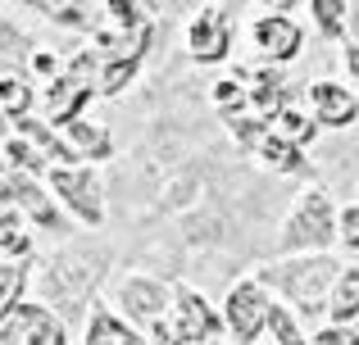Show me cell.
<instances>
[{"label":"cell","instance_id":"12","mask_svg":"<svg viewBox=\"0 0 359 345\" xmlns=\"http://www.w3.org/2000/svg\"><path fill=\"white\" fill-rule=\"evenodd\" d=\"M87 345H141L137 337H132L128 328H123L118 318H109V314H96V323H91V337Z\"/></svg>","mask_w":359,"mask_h":345},{"label":"cell","instance_id":"9","mask_svg":"<svg viewBox=\"0 0 359 345\" xmlns=\"http://www.w3.org/2000/svg\"><path fill=\"white\" fill-rule=\"evenodd\" d=\"M314 105H318V118L323 123H332V127H346V123H355V96H346L341 87H332V82H318L314 87Z\"/></svg>","mask_w":359,"mask_h":345},{"label":"cell","instance_id":"4","mask_svg":"<svg viewBox=\"0 0 359 345\" xmlns=\"http://www.w3.org/2000/svg\"><path fill=\"white\" fill-rule=\"evenodd\" d=\"M55 191L64 195V200L73 204V213L87 223H100V200H96V182H91V173H69L60 169L55 173Z\"/></svg>","mask_w":359,"mask_h":345},{"label":"cell","instance_id":"16","mask_svg":"<svg viewBox=\"0 0 359 345\" xmlns=\"http://www.w3.org/2000/svg\"><path fill=\"white\" fill-rule=\"evenodd\" d=\"M0 105H5V114L18 123V118H23V109H27V87L18 78H5V82H0Z\"/></svg>","mask_w":359,"mask_h":345},{"label":"cell","instance_id":"30","mask_svg":"<svg viewBox=\"0 0 359 345\" xmlns=\"http://www.w3.org/2000/svg\"><path fill=\"white\" fill-rule=\"evenodd\" d=\"M168 345H201V341H177V337H173V341H168Z\"/></svg>","mask_w":359,"mask_h":345},{"label":"cell","instance_id":"24","mask_svg":"<svg viewBox=\"0 0 359 345\" xmlns=\"http://www.w3.org/2000/svg\"><path fill=\"white\" fill-rule=\"evenodd\" d=\"M132 73H137V64H128V59H118V64H109L105 69V91H118L123 82L132 78Z\"/></svg>","mask_w":359,"mask_h":345},{"label":"cell","instance_id":"11","mask_svg":"<svg viewBox=\"0 0 359 345\" xmlns=\"http://www.w3.org/2000/svg\"><path fill=\"white\" fill-rule=\"evenodd\" d=\"M123 304H128V314H137V318H159L164 291H159L155 282H132V286H123Z\"/></svg>","mask_w":359,"mask_h":345},{"label":"cell","instance_id":"20","mask_svg":"<svg viewBox=\"0 0 359 345\" xmlns=\"http://www.w3.org/2000/svg\"><path fill=\"white\" fill-rule=\"evenodd\" d=\"M269 323H273V332H278L282 345H300V332H296V323L287 318V309H269Z\"/></svg>","mask_w":359,"mask_h":345},{"label":"cell","instance_id":"13","mask_svg":"<svg viewBox=\"0 0 359 345\" xmlns=\"http://www.w3.org/2000/svg\"><path fill=\"white\" fill-rule=\"evenodd\" d=\"M332 314H337V318H355V314H359V268H346V273H341L337 295H332Z\"/></svg>","mask_w":359,"mask_h":345},{"label":"cell","instance_id":"8","mask_svg":"<svg viewBox=\"0 0 359 345\" xmlns=\"http://www.w3.org/2000/svg\"><path fill=\"white\" fill-rule=\"evenodd\" d=\"M18 323L27 328V345H64V328L46 309H23V304H18V309L5 318V328H18ZM5 328H0V332H5Z\"/></svg>","mask_w":359,"mask_h":345},{"label":"cell","instance_id":"15","mask_svg":"<svg viewBox=\"0 0 359 345\" xmlns=\"http://www.w3.org/2000/svg\"><path fill=\"white\" fill-rule=\"evenodd\" d=\"M69 136H73V141H78L82 150L91 155V160H100V155H109V136H105V132H96L91 123H82V118H78V123H69Z\"/></svg>","mask_w":359,"mask_h":345},{"label":"cell","instance_id":"25","mask_svg":"<svg viewBox=\"0 0 359 345\" xmlns=\"http://www.w3.org/2000/svg\"><path fill=\"white\" fill-rule=\"evenodd\" d=\"M5 155H9V164H18V169H36V164H41L23 141H9V146H5Z\"/></svg>","mask_w":359,"mask_h":345},{"label":"cell","instance_id":"19","mask_svg":"<svg viewBox=\"0 0 359 345\" xmlns=\"http://www.w3.org/2000/svg\"><path fill=\"white\" fill-rule=\"evenodd\" d=\"M341 9H346V5H337V0H314V14H318V23H323L327 36L341 32Z\"/></svg>","mask_w":359,"mask_h":345},{"label":"cell","instance_id":"31","mask_svg":"<svg viewBox=\"0 0 359 345\" xmlns=\"http://www.w3.org/2000/svg\"><path fill=\"white\" fill-rule=\"evenodd\" d=\"M355 27H359V18H355Z\"/></svg>","mask_w":359,"mask_h":345},{"label":"cell","instance_id":"18","mask_svg":"<svg viewBox=\"0 0 359 345\" xmlns=\"http://www.w3.org/2000/svg\"><path fill=\"white\" fill-rule=\"evenodd\" d=\"M278 123H282V136H287V141H309V136H314V123H309V118H300L296 109H291V114H282Z\"/></svg>","mask_w":359,"mask_h":345},{"label":"cell","instance_id":"1","mask_svg":"<svg viewBox=\"0 0 359 345\" xmlns=\"http://www.w3.org/2000/svg\"><path fill=\"white\" fill-rule=\"evenodd\" d=\"M269 282H278L287 295H296L300 309H323V295L337 277V264L332 259H305V264H287V268H269Z\"/></svg>","mask_w":359,"mask_h":345},{"label":"cell","instance_id":"21","mask_svg":"<svg viewBox=\"0 0 359 345\" xmlns=\"http://www.w3.org/2000/svg\"><path fill=\"white\" fill-rule=\"evenodd\" d=\"M18 286H23V268H5V295H0V309L5 314L18 309Z\"/></svg>","mask_w":359,"mask_h":345},{"label":"cell","instance_id":"2","mask_svg":"<svg viewBox=\"0 0 359 345\" xmlns=\"http://www.w3.org/2000/svg\"><path fill=\"white\" fill-rule=\"evenodd\" d=\"M327 237H332V200L323 191H309L287 223V241L291 246H327Z\"/></svg>","mask_w":359,"mask_h":345},{"label":"cell","instance_id":"22","mask_svg":"<svg viewBox=\"0 0 359 345\" xmlns=\"http://www.w3.org/2000/svg\"><path fill=\"white\" fill-rule=\"evenodd\" d=\"M0 227H5V250H9V255H23V250H27V237L18 232L14 209H5V223H0Z\"/></svg>","mask_w":359,"mask_h":345},{"label":"cell","instance_id":"5","mask_svg":"<svg viewBox=\"0 0 359 345\" xmlns=\"http://www.w3.org/2000/svg\"><path fill=\"white\" fill-rule=\"evenodd\" d=\"M228 318H232V332H237L241 341H255L264 328V295L259 286H237L228 300Z\"/></svg>","mask_w":359,"mask_h":345},{"label":"cell","instance_id":"7","mask_svg":"<svg viewBox=\"0 0 359 345\" xmlns=\"http://www.w3.org/2000/svg\"><path fill=\"white\" fill-rule=\"evenodd\" d=\"M255 36H259V45L273 55V59H291V55L300 50V27L291 23V18H264L259 27H255Z\"/></svg>","mask_w":359,"mask_h":345},{"label":"cell","instance_id":"27","mask_svg":"<svg viewBox=\"0 0 359 345\" xmlns=\"http://www.w3.org/2000/svg\"><path fill=\"white\" fill-rule=\"evenodd\" d=\"M318 345H359V337H355V332H346V328H323Z\"/></svg>","mask_w":359,"mask_h":345},{"label":"cell","instance_id":"17","mask_svg":"<svg viewBox=\"0 0 359 345\" xmlns=\"http://www.w3.org/2000/svg\"><path fill=\"white\" fill-rule=\"evenodd\" d=\"M18 127H23V132H27V136H32V141H36V146H41V150H46V155H50V160H78V155H73V150H69V146H60V141H55V136H50V132H41V127H36V123H23V118H18Z\"/></svg>","mask_w":359,"mask_h":345},{"label":"cell","instance_id":"14","mask_svg":"<svg viewBox=\"0 0 359 345\" xmlns=\"http://www.w3.org/2000/svg\"><path fill=\"white\" fill-rule=\"evenodd\" d=\"M259 155H264V160H273V164H278V169H287V173L305 169V160H300V150H296V146H291V141H273V136H264Z\"/></svg>","mask_w":359,"mask_h":345},{"label":"cell","instance_id":"29","mask_svg":"<svg viewBox=\"0 0 359 345\" xmlns=\"http://www.w3.org/2000/svg\"><path fill=\"white\" fill-rule=\"evenodd\" d=\"M346 59H351V73L359 78V50H351V55H346Z\"/></svg>","mask_w":359,"mask_h":345},{"label":"cell","instance_id":"6","mask_svg":"<svg viewBox=\"0 0 359 345\" xmlns=\"http://www.w3.org/2000/svg\"><path fill=\"white\" fill-rule=\"evenodd\" d=\"M210 332H219V314H214L201 295L182 291V300H177V341H201V337H210Z\"/></svg>","mask_w":359,"mask_h":345},{"label":"cell","instance_id":"10","mask_svg":"<svg viewBox=\"0 0 359 345\" xmlns=\"http://www.w3.org/2000/svg\"><path fill=\"white\" fill-rule=\"evenodd\" d=\"M5 191H9V200H18L23 209H32V213H36V223L55 227V209L46 204V195L36 191V182H27V177H18V173H9V177H5Z\"/></svg>","mask_w":359,"mask_h":345},{"label":"cell","instance_id":"28","mask_svg":"<svg viewBox=\"0 0 359 345\" xmlns=\"http://www.w3.org/2000/svg\"><path fill=\"white\" fill-rule=\"evenodd\" d=\"M341 241H346L351 250H359V209L346 213V232H341Z\"/></svg>","mask_w":359,"mask_h":345},{"label":"cell","instance_id":"26","mask_svg":"<svg viewBox=\"0 0 359 345\" xmlns=\"http://www.w3.org/2000/svg\"><path fill=\"white\" fill-rule=\"evenodd\" d=\"M214 100H219L223 109H237L245 96H241V87H237V82H219V91H214Z\"/></svg>","mask_w":359,"mask_h":345},{"label":"cell","instance_id":"23","mask_svg":"<svg viewBox=\"0 0 359 345\" xmlns=\"http://www.w3.org/2000/svg\"><path fill=\"white\" fill-rule=\"evenodd\" d=\"M109 14H118L123 23H132V27H150V23H146V9L132 5V0H118V5H109Z\"/></svg>","mask_w":359,"mask_h":345},{"label":"cell","instance_id":"3","mask_svg":"<svg viewBox=\"0 0 359 345\" xmlns=\"http://www.w3.org/2000/svg\"><path fill=\"white\" fill-rule=\"evenodd\" d=\"M191 55L201 64L228 55V14L223 9H201V18L191 23Z\"/></svg>","mask_w":359,"mask_h":345}]
</instances>
